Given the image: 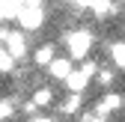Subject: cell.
Returning a JSON list of instances; mask_svg holds the SVG:
<instances>
[{
  "mask_svg": "<svg viewBox=\"0 0 125 122\" xmlns=\"http://www.w3.org/2000/svg\"><path fill=\"white\" fill-rule=\"evenodd\" d=\"M15 21L21 24V30H30V33H33V30H39L45 24V9H30V6H24Z\"/></svg>",
  "mask_w": 125,
  "mask_h": 122,
  "instance_id": "cell-2",
  "label": "cell"
},
{
  "mask_svg": "<svg viewBox=\"0 0 125 122\" xmlns=\"http://www.w3.org/2000/svg\"><path fill=\"white\" fill-rule=\"evenodd\" d=\"M15 69V60L9 57V51H0V71H12Z\"/></svg>",
  "mask_w": 125,
  "mask_h": 122,
  "instance_id": "cell-13",
  "label": "cell"
},
{
  "mask_svg": "<svg viewBox=\"0 0 125 122\" xmlns=\"http://www.w3.org/2000/svg\"><path fill=\"white\" fill-rule=\"evenodd\" d=\"M119 104H122V98H119L116 92H107L104 98H98V104H95V110H98V116H107V113H113V110H119Z\"/></svg>",
  "mask_w": 125,
  "mask_h": 122,
  "instance_id": "cell-6",
  "label": "cell"
},
{
  "mask_svg": "<svg viewBox=\"0 0 125 122\" xmlns=\"http://www.w3.org/2000/svg\"><path fill=\"white\" fill-rule=\"evenodd\" d=\"M48 71H51V78H57V81H62V83H66V78H69L74 69H72V60H69V57H57L54 63L48 66Z\"/></svg>",
  "mask_w": 125,
  "mask_h": 122,
  "instance_id": "cell-4",
  "label": "cell"
},
{
  "mask_svg": "<svg viewBox=\"0 0 125 122\" xmlns=\"http://www.w3.org/2000/svg\"><path fill=\"white\" fill-rule=\"evenodd\" d=\"M86 83H89V74L83 71V69H77V71H72L69 78H66V89L72 95H81L83 89H86Z\"/></svg>",
  "mask_w": 125,
  "mask_h": 122,
  "instance_id": "cell-3",
  "label": "cell"
},
{
  "mask_svg": "<svg viewBox=\"0 0 125 122\" xmlns=\"http://www.w3.org/2000/svg\"><path fill=\"white\" fill-rule=\"evenodd\" d=\"M6 51H9L12 60H21V57L27 54V39H24L21 33H9V39H6Z\"/></svg>",
  "mask_w": 125,
  "mask_h": 122,
  "instance_id": "cell-5",
  "label": "cell"
},
{
  "mask_svg": "<svg viewBox=\"0 0 125 122\" xmlns=\"http://www.w3.org/2000/svg\"><path fill=\"white\" fill-rule=\"evenodd\" d=\"M12 110H15V107H12V101H0V122H3Z\"/></svg>",
  "mask_w": 125,
  "mask_h": 122,
  "instance_id": "cell-14",
  "label": "cell"
},
{
  "mask_svg": "<svg viewBox=\"0 0 125 122\" xmlns=\"http://www.w3.org/2000/svg\"><path fill=\"white\" fill-rule=\"evenodd\" d=\"M42 3L45 0H24V6H30V9H42Z\"/></svg>",
  "mask_w": 125,
  "mask_h": 122,
  "instance_id": "cell-16",
  "label": "cell"
},
{
  "mask_svg": "<svg viewBox=\"0 0 125 122\" xmlns=\"http://www.w3.org/2000/svg\"><path fill=\"white\" fill-rule=\"evenodd\" d=\"M62 113H66V116H74L77 110H81V95H69L66 101H62V107H60Z\"/></svg>",
  "mask_w": 125,
  "mask_h": 122,
  "instance_id": "cell-11",
  "label": "cell"
},
{
  "mask_svg": "<svg viewBox=\"0 0 125 122\" xmlns=\"http://www.w3.org/2000/svg\"><path fill=\"white\" fill-rule=\"evenodd\" d=\"M66 45H69V57L72 60H83L92 48V33L89 30H74V33H66Z\"/></svg>",
  "mask_w": 125,
  "mask_h": 122,
  "instance_id": "cell-1",
  "label": "cell"
},
{
  "mask_svg": "<svg viewBox=\"0 0 125 122\" xmlns=\"http://www.w3.org/2000/svg\"><path fill=\"white\" fill-rule=\"evenodd\" d=\"M24 9V0H0V21L18 18V12Z\"/></svg>",
  "mask_w": 125,
  "mask_h": 122,
  "instance_id": "cell-7",
  "label": "cell"
},
{
  "mask_svg": "<svg viewBox=\"0 0 125 122\" xmlns=\"http://www.w3.org/2000/svg\"><path fill=\"white\" fill-rule=\"evenodd\" d=\"M27 122H54V119H48V116H33V119H27Z\"/></svg>",
  "mask_w": 125,
  "mask_h": 122,
  "instance_id": "cell-18",
  "label": "cell"
},
{
  "mask_svg": "<svg viewBox=\"0 0 125 122\" xmlns=\"http://www.w3.org/2000/svg\"><path fill=\"white\" fill-rule=\"evenodd\" d=\"M98 83L101 86H110L113 83V71H98Z\"/></svg>",
  "mask_w": 125,
  "mask_h": 122,
  "instance_id": "cell-15",
  "label": "cell"
},
{
  "mask_svg": "<svg viewBox=\"0 0 125 122\" xmlns=\"http://www.w3.org/2000/svg\"><path fill=\"white\" fill-rule=\"evenodd\" d=\"M54 101V92H51V89H36V95H33V104H36V107H48V104Z\"/></svg>",
  "mask_w": 125,
  "mask_h": 122,
  "instance_id": "cell-10",
  "label": "cell"
},
{
  "mask_svg": "<svg viewBox=\"0 0 125 122\" xmlns=\"http://www.w3.org/2000/svg\"><path fill=\"white\" fill-rule=\"evenodd\" d=\"M72 3H77V6H89V9H92V3H95V0H72Z\"/></svg>",
  "mask_w": 125,
  "mask_h": 122,
  "instance_id": "cell-17",
  "label": "cell"
},
{
  "mask_svg": "<svg viewBox=\"0 0 125 122\" xmlns=\"http://www.w3.org/2000/svg\"><path fill=\"white\" fill-rule=\"evenodd\" d=\"M54 60H57L54 45H42V48H36V54H33V63H36V66H51Z\"/></svg>",
  "mask_w": 125,
  "mask_h": 122,
  "instance_id": "cell-8",
  "label": "cell"
},
{
  "mask_svg": "<svg viewBox=\"0 0 125 122\" xmlns=\"http://www.w3.org/2000/svg\"><path fill=\"white\" fill-rule=\"evenodd\" d=\"M110 57H113V63L119 69H125V42H116L113 48H110Z\"/></svg>",
  "mask_w": 125,
  "mask_h": 122,
  "instance_id": "cell-12",
  "label": "cell"
},
{
  "mask_svg": "<svg viewBox=\"0 0 125 122\" xmlns=\"http://www.w3.org/2000/svg\"><path fill=\"white\" fill-rule=\"evenodd\" d=\"M119 6L113 3V0H95V3H92V15H95V18H107V15H113Z\"/></svg>",
  "mask_w": 125,
  "mask_h": 122,
  "instance_id": "cell-9",
  "label": "cell"
}]
</instances>
